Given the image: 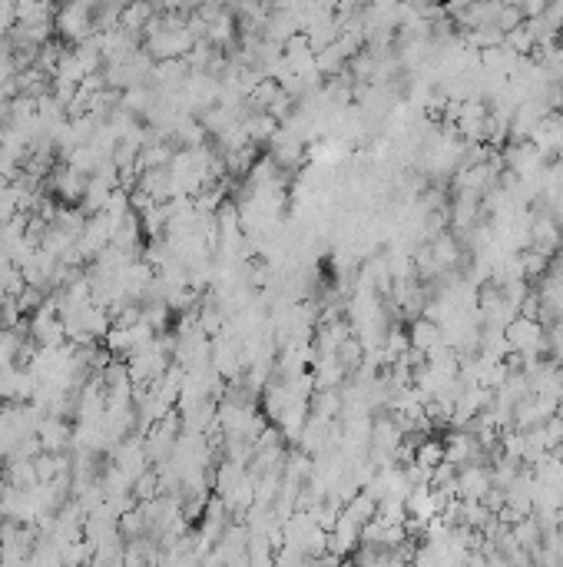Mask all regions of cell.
Masks as SVG:
<instances>
[{
    "label": "cell",
    "instance_id": "6da1fadb",
    "mask_svg": "<svg viewBox=\"0 0 563 567\" xmlns=\"http://www.w3.org/2000/svg\"><path fill=\"white\" fill-rule=\"evenodd\" d=\"M504 339H507V349L514 355H521L524 362L537 359L543 349H547V329L537 315H514L507 326H504Z\"/></svg>",
    "mask_w": 563,
    "mask_h": 567
}]
</instances>
